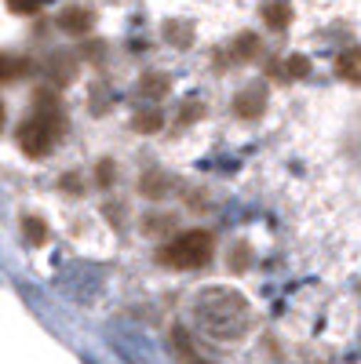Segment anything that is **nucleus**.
<instances>
[{
  "mask_svg": "<svg viewBox=\"0 0 361 364\" xmlns=\"http://www.w3.org/2000/svg\"><path fill=\"white\" fill-rule=\"evenodd\" d=\"M41 4L44 0H8V8L19 11V15H33V11H41Z\"/></svg>",
  "mask_w": 361,
  "mask_h": 364,
  "instance_id": "nucleus-8",
  "label": "nucleus"
},
{
  "mask_svg": "<svg viewBox=\"0 0 361 364\" xmlns=\"http://www.w3.org/2000/svg\"><path fill=\"white\" fill-rule=\"evenodd\" d=\"M263 109V91H241L237 95V113L241 117H259Z\"/></svg>",
  "mask_w": 361,
  "mask_h": 364,
  "instance_id": "nucleus-6",
  "label": "nucleus"
},
{
  "mask_svg": "<svg viewBox=\"0 0 361 364\" xmlns=\"http://www.w3.org/2000/svg\"><path fill=\"white\" fill-rule=\"evenodd\" d=\"M288 70H292V77H307L310 73V63L303 55H295V58H288Z\"/></svg>",
  "mask_w": 361,
  "mask_h": 364,
  "instance_id": "nucleus-10",
  "label": "nucleus"
},
{
  "mask_svg": "<svg viewBox=\"0 0 361 364\" xmlns=\"http://www.w3.org/2000/svg\"><path fill=\"white\" fill-rule=\"evenodd\" d=\"M51 99H41V109L33 117L22 120L19 128V149L26 157H48L55 142H58V132H63V117H58L55 106H48Z\"/></svg>",
  "mask_w": 361,
  "mask_h": 364,
  "instance_id": "nucleus-1",
  "label": "nucleus"
},
{
  "mask_svg": "<svg viewBox=\"0 0 361 364\" xmlns=\"http://www.w3.org/2000/svg\"><path fill=\"white\" fill-rule=\"evenodd\" d=\"M263 18H266V26L285 29L292 22V4H288V0H266V4H263Z\"/></svg>",
  "mask_w": 361,
  "mask_h": 364,
  "instance_id": "nucleus-3",
  "label": "nucleus"
},
{
  "mask_svg": "<svg viewBox=\"0 0 361 364\" xmlns=\"http://www.w3.org/2000/svg\"><path fill=\"white\" fill-rule=\"evenodd\" d=\"M201 364H204V360H201Z\"/></svg>",
  "mask_w": 361,
  "mask_h": 364,
  "instance_id": "nucleus-12",
  "label": "nucleus"
},
{
  "mask_svg": "<svg viewBox=\"0 0 361 364\" xmlns=\"http://www.w3.org/2000/svg\"><path fill=\"white\" fill-rule=\"evenodd\" d=\"M336 73L343 80H350V84H361V48H354V51L336 58Z\"/></svg>",
  "mask_w": 361,
  "mask_h": 364,
  "instance_id": "nucleus-5",
  "label": "nucleus"
},
{
  "mask_svg": "<svg viewBox=\"0 0 361 364\" xmlns=\"http://www.w3.org/2000/svg\"><path fill=\"white\" fill-rule=\"evenodd\" d=\"M58 26H63L66 33H88V29H92V15H88L84 8H66L63 15H58Z\"/></svg>",
  "mask_w": 361,
  "mask_h": 364,
  "instance_id": "nucleus-4",
  "label": "nucleus"
},
{
  "mask_svg": "<svg viewBox=\"0 0 361 364\" xmlns=\"http://www.w3.org/2000/svg\"><path fill=\"white\" fill-rule=\"evenodd\" d=\"M26 237H29V245H44V237H48L44 223L41 219H26Z\"/></svg>",
  "mask_w": 361,
  "mask_h": 364,
  "instance_id": "nucleus-7",
  "label": "nucleus"
},
{
  "mask_svg": "<svg viewBox=\"0 0 361 364\" xmlns=\"http://www.w3.org/2000/svg\"><path fill=\"white\" fill-rule=\"evenodd\" d=\"M0 124H4V102H0Z\"/></svg>",
  "mask_w": 361,
  "mask_h": 364,
  "instance_id": "nucleus-11",
  "label": "nucleus"
},
{
  "mask_svg": "<svg viewBox=\"0 0 361 364\" xmlns=\"http://www.w3.org/2000/svg\"><path fill=\"white\" fill-rule=\"evenodd\" d=\"M19 70H22V63H15V58H8V55H0V80L15 77Z\"/></svg>",
  "mask_w": 361,
  "mask_h": 364,
  "instance_id": "nucleus-9",
  "label": "nucleus"
},
{
  "mask_svg": "<svg viewBox=\"0 0 361 364\" xmlns=\"http://www.w3.org/2000/svg\"><path fill=\"white\" fill-rule=\"evenodd\" d=\"M212 233H204V230H187V233H179L172 245L164 248V262L175 266V269H201L208 259H212Z\"/></svg>",
  "mask_w": 361,
  "mask_h": 364,
  "instance_id": "nucleus-2",
  "label": "nucleus"
}]
</instances>
